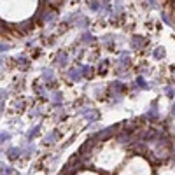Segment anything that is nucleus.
<instances>
[{"label": "nucleus", "mask_w": 175, "mask_h": 175, "mask_svg": "<svg viewBox=\"0 0 175 175\" xmlns=\"http://www.w3.org/2000/svg\"><path fill=\"white\" fill-rule=\"evenodd\" d=\"M4 49H7V46H0V51H4Z\"/></svg>", "instance_id": "1"}]
</instances>
